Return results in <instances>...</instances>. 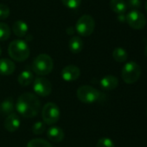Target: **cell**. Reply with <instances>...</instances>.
Returning <instances> with one entry per match:
<instances>
[{
    "label": "cell",
    "mask_w": 147,
    "mask_h": 147,
    "mask_svg": "<svg viewBox=\"0 0 147 147\" xmlns=\"http://www.w3.org/2000/svg\"><path fill=\"white\" fill-rule=\"evenodd\" d=\"M41 102L37 96L31 93L22 94L16 102V111L25 118H33L39 113Z\"/></svg>",
    "instance_id": "1"
},
{
    "label": "cell",
    "mask_w": 147,
    "mask_h": 147,
    "mask_svg": "<svg viewBox=\"0 0 147 147\" xmlns=\"http://www.w3.org/2000/svg\"><path fill=\"white\" fill-rule=\"evenodd\" d=\"M8 53L10 57L17 62H23L26 60L29 56V47L25 40H12L8 47Z\"/></svg>",
    "instance_id": "2"
},
{
    "label": "cell",
    "mask_w": 147,
    "mask_h": 147,
    "mask_svg": "<svg viewBox=\"0 0 147 147\" xmlns=\"http://www.w3.org/2000/svg\"><path fill=\"white\" fill-rule=\"evenodd\" d=\"M54 68V62L52 58L46 54L42 53L37 55L32 63L33 71L39 76H46L49 74Z\"/></svg>",
    "instance_id": "3"
},
{
    "label": "cell",
    "mask_w": 147,
    "mask_h": 147,
    "mask_svg": "<svg viewBox=\"0 0 147 147\" xmlns=\"http://www.w3.org/2000/svg\"><path fill=\"white\" fill-rule=\"evenodd\" d=\"M141 75L140 66L134 61H129L126 63L121 70V78L123 81L128 84L136 83Z\"/></svg>",
    "instance_id": "4"
},
{
    "label": "cell",
    "mask_w": 147,
    "mask_h": 147,
    "mask_svg": "<svg viewBox=\"0 0 147 147\" xmlns=\"http://www.w3.org/2000/svg\"><path fill=\"white\" fill-rule=\"evenodd\" d=\"M78 99L84 103H93L101 99V93L90 85L81 86L76 92Z\"/></svg>",
    "instance_id": "5"
},
{
    "label": "cell",
    "mask_w": 147,
    "mask_h": 147,
    "mask_svg": "<svg viewBox=\"0 0 147 147\" xmlns=\"http://www.w3.org/2000/svg\"><path fill=\"white\" fill-rule=\"evenodd\" d=\"M95 28V22L93 16L89 15L81 16L75 25V30L81 36L88 37L93 34Z\"/></svg>",
    "instance_id": "6"
},
{
    "label": "cell",
    "mask_w": 147,
    "mask_h": 147,
    "mask_svg": "<svg viewBox=\"0 0 147 147\" xmlns=\"http://www.w3.org/2000/svg\"><path fill=\"white\" fill-rule=\"evenodd\" d=\"M42 117L45 124L47 125L55 124L60 118V109L58 106L53 102L46 103L42 108Z\"/></svg>",
    "instance_id": "7"
},
{
    "label": "cell",
    "mask_w": 147,
    "mask_h": 147,
    "mask_svg": "<svg viewBox=\"0 0 147 147\" xmlns=\"http://www.w3.org/2000/svg\"><path fill=\"white\" fill-rule=\"evenodd\" d=\"M126 22L132 28L137 30L143 29L146 25V18L145 15L139 10H131L126 16Z\"/></svg>",
    "instance_id": "8"
},
{
    "label": "cell",
    "mask_w": 147,
    "mask_h": 147,
    "mask_svg": "<svg viewBox=\"0 0 147 147\" xmlns=\"http://www.w3.org/2000/svg\"><path fill=\"white\" fill-rule=\"evenodd\" d=\"M33 90L38 96H48L52 91V85L49 79L38 77L33 81Z\"/></svg>",
    "instance_id": "9"
},
{
    "label": "cell",
    "mask_w": 147,
    "mask_h": 147,
    "mask_svg": "<svg viewBox=\"0 0 147 147\" xmlns=\"http://www.w3.org/2000/svg\"><path fill=\"white\" fill-rule=\"evenodd\" d=\"M81 75V70L75 65H68L65 66L62 71V78L67 82H73L79 78Z\"/></svg>",
    "instance_id": "10"
},
{
    "label": "cell",
    "mask_w": 147,
    "mask_h": 147,
    "mask_svg": "<svg viewBox=\"0 0 147 147\" xmlns=\"http://www.w3.org/2000/svg\"><path fill=\"white\" fill-rule=\"evenodd\" d=\"M3 125H4V128L8 132L13 133V132H16L20 127L21 121H20L19 116L16 114L12 113L6 117Z\"/></svg>",
    "instance_id": "11"
},
{
    "label": "cell",
    "mask_w": 147,
    "mask_h": 147,
    "mask_svg": "<svg viewBox=\"0 0 147 147\" xmlns=\"http://www.w3.org/2000/svg\"><path fill=\"white\" fill-rule=\"evenodd\" d=\"M101 87L105 90H113L119 85V80L115 76L107 75L101 78L100 82Z\"/></svg>",
    "instance_id": "12"
},
{
    "label": "cell",
    "mask_w": 147,
    "mask_h": 147,
    "mask_svg": "<svg viewBox=\"0 0 147 147\" xmlns=\"http://www.w3.org/2000/svg\"><path fill=\"white\" fill-rule=\"evenodd\" d=\"M47 136L50 141L55 142V143H60L64 139V132L59 127L53 126L49 128V130L47 132Z\"/></svg>",
    "instance_id": "13"
},
{
    "label": "cell",
    "mask_w": 147,
    "mask_h": 147,
    "mask_svg": "<svg viewBox=\"0 0 147 147\" xmlns=\"http://www.w3.org/2000/svg\"><path fill=\"white\" fill-rule=\"evenodd\" d=\"M16 69V65L13 61L8 59H0V75L9 76L11 75Z\"/></svg>",
    "instance_id": "14"
},
{
    "label": "cell",
    "mask_w": 147,
    "mask_h": 147,
    "mask_svg": "<svg viewBox=\"0 0 147 147\" xmlns=\"http://www.w3.org/2000/svg\"><path fill=\"white\" fill-rule=\"evenodd\" d=\"M12 31L17 37H24L29 31L28 24L22 20H17L13 23Z\"/></svg>",
    "instance_id": "15"
},
{
    "label": "cell",
    "mask_w": 147,
    "mask_h": 147,
    "mask_svg": "<svg viewBox=\"0 0 147 147\" xmlns=\"http://www.w3.org/2000/svg\"><path fill=\"white\" fill-rule=\"evenodd\" d=\"M14 111V101L12 97H8L4 99L0 103V114L2 115L8 116Z\"/></svg>",
    "instance_id": "16"
},
{
    "label": "cell",
    "mask_w": 147,
    "mask_h": 147,
    "mask_svg": "<svg viewBox=\"0 0 147 147\" xmlns=\"http://www.w3.org/2000/svg\"><path fill=\"white\" fill-rule=\"evenodd\" d=\"M84 47L83 40L79 36H73L68 42V47L69 50L73 53H79Z\"/></svg>",
    "instance_id": "17"
},
{
    "label": "cell",
    "mask_w": 147,
    "mask_h": 147,
    "mask_svg": "<svg viewBox=\"0 0 147 147\" xmlns=\"http://www.w3.org/2000/svg\"><path fill=\"white\" fill-rule=\"evenodd\" d=\"M109 5L111 9L118 15L124 14L127 9L126 3L124 0H111Z\"/></svg>",
    "instance_id": "18"
},
{
    "label": "cell",
    "mask_w": 147,
    "mask_h": 147,
    "mask_svg": "<svg viewBox=\"0 0 147 147\" xmlns=\"http://www.w3.org/2000/svg\"><path fill=\"white\" fill-rule=\"evenodd\" d=\"M17 81L21 86L26 87L34 81V75L30 71H28V70L23 71V72L19 74L17 78Z\"/></svg>",
    "instance_id": "19"
},
{
    "label": "cell",
    "mask_w": 147,
    "mask_h": 147,
    "mask_svg": "<svg viewBox=\"0 0 147 147\" xmlns=\"http://www.w3.org/2000/svg\"><path fill=\"white\" fill-rule=\"evenodd\" d=\"M113 58L114 59L115 61H117L119 63H123V62H126L127 60L128 53L124 48L116 47L113 51Z\"/></svg>",
    "instance_id": "20"
},
{
    "label": "cell",
    "mask_w": 147,
    "mask_h": 147,
    "mask_svg": "<svg viewBox=\"0 0 147 147\" xmlns=\"http://www.w3.org/2000/svg\"><path fill=\"white\" fill-rule=\"evenodd\" d=\"M10 36V28L8 24L0 22V40L5 41Z\"/></svg>",
    "instance_id": "21"
},
{
    "label": "cell",
    "mask_w": 147,
    "mask_h": 147,
    "mask_svg": "<svg viewBox=\"0 0 147 147\" xmlns=\"http://www.w3.org/2000/svg\"><path fill=\"white\" fill-rule=\"evenodd\" d=\"M26 147H53L49 142L42 139H34L31 140Z\"/></svg>",
    "instance_id": "22"
},
{
    "label": "cell",
    "mask_w": 147,
    "mask_h": 147,
    "mask_svg": "<svg viewBox=\"0 0 147 147\" xmlns=\"http://www.w3.org/2000/svg\"><path fill=\"white\" fill-rule=\"evenodd\" d=\"M46 130V126H45V123L42 122V121H38V122H36L33 127H32V132L34 134L36 135H40L44 133V131Z\"/></svg>",
    "instance_id": "23"
},
{
    "label": "cell",
    "mask_w": 147,
    "mask_h": 147,
    "mask_svg": "<svg viewBox=\"0 0 147 147\" xmlns=\"http://www.w3.org/2000/svg\"><path fill=\"white\" fill-rule=\"evenodd\" d=\"M62 2L65 7L70 9H77L81 3V0H62Z\"/></svg>",
    "instance_id": "24"
},
{
    "label": "cell",
    "mask_w": 147,
    "mask_h": 147,
    "mask_svg": "<svg viewBox=\"0 0 147 147\" xmlns=\"http://www.w3.org/2000/svg\"><path fill=\"white\" fill-rule=\"evenodd\" d=\"M96 147H115V145L111 139L101 138L98 140Z\"/></svg>",
    "instance_id": "25"
},
{
    "label": "cell",
    "mask_w": 147,
    "mask_h": 147,
    "mask_svg": "<svg viewBox=\"0 0 147 147\" xmlns=\"http://www.w3.org/2000/svg\"><path fill=\"white\" fill-rule=\"evenodd\" d=\"M126 3L128 8L132 9V10H138L141 8L142 4L141 0H127Z\"/></svg>",
    "instance_id": "26"
},
{
    "label": "cell",
    "mask_w": 147,
    "mask_h": 147,
    "mask_svg": "<svg viewBox=\"0 0 147 147\" xmlns=\"http://www.w3.org/2000/svg\"><path fill=\"white\" fill-rule=\"evenodd\" d=\"M10 16V9L7 5L0 3V20H4Z\"/></svg>",
    "instance_id": "27"
},
{
    "label": "cell",
    "mask_w": 147,
    "mask_h": 147,
    "mask_svg": "<svg viewBox=\"0 0 147 147\" xmlns=\"http://www.w3.org/2000/svg\"><path fill=\"white\" fill-rule=\"evenodd\" d=\"M118 19L120 20V22H126V16H124V14H120V15H119Z\"/></svg>",
    "instance_id": "28"
},
{
    "label": "cell",
    "mask_w": 147,
    "mask_h": 147,
    "mask_svg": "<svg viewBox=\"0 0 147 147\" xmlns=\"http://www.w3.org/2000/svg\"><path fill=\"white\" fill-rule=\"evenodd\" d=\"M145 56H146V58L147 59V45L146 47V48H145Z\"/></svg>",
    "instance_id": "29"
},
{
    "label": "cell",
    "mask_w": 147,
    "mask_h": 147,
    "mask_svg": "<svg viewBox=\"0 0 147 147\" xmlns=\"http://www.w3.org/2000/svg\"><path fill=\"white\" fill-rule=\"evenodd\" d=\"M145 8H146V10L147 11V0L146 2V3H145Z\"/></svg>",
    "instance_id": "30"
},
{
    "label": "cell",
    "mask_w": 147,
    "mask_h": 147,
    "mask_svg": "<svg viewBox=\"0 0 147 147\" xmlns=\"http://www.w3.org/2000/svg\"><path fill=\"white\" fill-rule=\"evenodd\" d=\"M1 54H2V49H1V47H0V56H1Z\"/></svg>",
    "instance_id": "31"
},
{
    "label": "cell",
    "mask_w": 147,
    "mask_h": 147,
    "mask_svg": "<svg viewBox=\"0 0 147 147\" xmlns=\"http://www.w3.org/2000/svg\"><path fill=\"white\" fill-rule=\"evenodd\" d=\"M146 115H147V109H146Z\"/></svg>",
    "instance_id": "32"
}]
</instances>
